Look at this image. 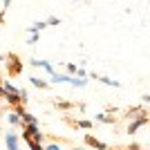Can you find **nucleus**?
I'll use <instances>...</instances> for the list:
<instances>
[{
    "mask_svg": "<svg viewBox=\"0 0 150 150\" xmlns=\"http://www.w3.org/2000/svg\"><path fill=\"white\" fill-rule=\"evenodd\" d=\"M29 63L34 65V67H43L47 74H54V65H52V63H47V61H36V58H31Z\"/></svg>",
    "mask_w": 150,
    "mask_h": 150,
    "instance_id": "nucleus-13",
    "label": "nucleus"
},
{
    "mask_svg": "<svg viewBox=\"0 0 150 150\" xmlns=\"http://www.w3.org/2000/svg\"><path fill=\"white\" fill-rule=\"evenodd\" d=\"M52 105L61 110V112H69V110H85V103H74V101H63V99H52Z\"/></svg>",
    "mask_w": 150,
    "mask_h": 150,
    "instance_id": "nucleus-5",
    "label": "nucleus"
},
{
    "mask_svg": "<svg viewBox=\"0 0 150 150\" xmlns=\"http://www.w3.org/2000/svg\"><path fill=\"white\" fill-rule=\"evenodd\" d=\"M7 119H9V123H11V125H20V123H23V121H20V117H18V114H7Z\"/></svg>",
    "mask_w": 150,
    "mask_h": 150,
    "instance_id": "nucleus-19",
    "label": "nucleus"
},
{
    "mask_svg": "<svg viewBox=\"0 0 150 150\" xmlns=\"http://www.w3.org/2000/svg\"><path fill=\"white\" fill-rule=\"evenodd\" d=\"M65 72H67V76L76 74V65H74V63H67V65H65Z\"/></svg>",
    "mask_w": 150,
    "mask_h": 150,
    "instance_id": "nucleus-22",
    "label": "nucleus"
},
{
    "mask_svg": "<svg viewBox=\"0 0 150 150\" xmlns=\"http://www.w3.org/2000/svg\"><path fill=\"white\" fill-rule=\"evenodd\" d=\"M148 121H150V114H146V117H139V119H132L130 123L125 125V134H134V132L139 130V128H144V125H148Z\"/></svg>",
    "mask_w": 150,
    "mask_h": 150,
    "instance_id": "nucleus-6",
    "label": "nucleus"
},
{
    "mask_svg": "<svg viewBox=\"0 0 150 150\" xmlns=\"http://www.w3.org/2000/svg\"><path fill=\"white\" fill-rule=\"evenodd\" d=\"M2 61H5V54H0V63H2Z\"/></svg>",
    "mask_w": 150,
    "mask_h": 150,
    "instance_id": "nucleus-27",
    "label": "nucleus"
},
{
    "mask_svg": "<svg viewBox=\"0 0 150 150\" xmlns=\"http://www.w3.org/2000/svg\"><path fill=\"white\" fill-rule=\"evenodd\" d=\"M0 114H7V108H5V103L0 101Z\"/></svg>",
    "mask_w": 150,
    "mask_h": 150,
    "instance_id": "nucleus-26",
    "label": "nucleus"
},
{
    "mask_svg": "<svg viewBox=\"0 0 150 150\" xmlns=\"http://www.w3.org/2000/svg\"><path fill=\"white\" fill-rule=\"evenodd\" d=\"M43 139H47L50 144H58V146H74V139H69V137H58V134H43Z\"/></svg>",
    "mask_w": 150,
    "mask_h": 150,
    "instance_id": "nucleus-8",
    "label": "nucleus"
},
{
    "mask_svg": "<svg viewBox=\"0 0 150 150\" xmlns=\"http://www.w3.org/2000/svg\"><path fill=\"white\" fill-rule=\"evenodd\" d=\"M72 85H76V88H83V85H88V81H85V79H74V76H72Z\"/></svg>",
    "mask_w": 150,
    "mask_h": 150,
    "instance_id": "nucleus-20",
    "label": "nucleus"
},
{
    "mask_svg": "<svg viewBox=\"0 0 150 150\" xmlns=\"http://www.w3.org/2000/svg\"><path fill=\"white\" fill-rule=\"evenodd\" d=\"M27 148L29 150H43V144H38V141H27Z\"/></svg>",
    "mask_w": 150,
    "mask_h": 150,
    "instance_id": "nucleus-21",
    "label": "nucleus"
},
{
    "mask_svg": "<svg viewBox=\"0 0 150 150\" xmlns=\"http://www.w3.org/2000/svg\"><path fill=\"white\" fill-rule=\"evenodd\" d=\"M45 27H47V23H45V20H36L34 25L27 27V31H29V34H38V31H43Z\"/></svg>",
    "mask_w": 150,
    "mask_h": 150,
    "instance_id": "nucleus-15",
    "label": "nucleus"
},
{
    "mask_svg": "<svg viewBox=\"0 0 150 150\" xmlns=\"http://www.w3.org/2000/svg\"><path fill=\"white\" fill-rule=\"evenodd\" d=\"M90 79H96L99 83H103V85H110V88H119V81L108 79V76H101V74H96V72H92V74H90Z\"/></svg>",
    "mask_w": 150,
    "mask_h": 150,
    "instance_id": "nucleus-11",
    "label": "nucleus"
},
{
    "mask_svg": "<svg viewBox=\"0 0 150 150\" xmlns=\"http://www.w3.org/2000/svg\"><path fill=\"white\" fill-rule=\"evenodd\" d=\"M20 121H23V123H38V119L34 117V114H29V112L20 114ZM23 123H20V125H23Z\"/></svg>",
    "mask_w": 150,
    "mask_h": 150,
    "instance_id": "nucleus-17",
    "label": "nucleus"
},
{
    "mask_svg": "<svg viewBox=\"0 0 150 150\" xmlns=\"http://www.w3.org/2000/svg\"><path fill=\"white\" fill-rule=\"evenodd\" d=\"M34 43H38V34H31V38H29V45H34Z\"/></svg>",
    "mask_w": 150,
    "mask_h": 150,
    "instance_id": "nucleus-25",
    "label": "nucleus"
},
{
    "mask_svg": "<svg viewBox=\"0 0 150 150\" xmlns=\"http://www.w3.org/2000/svg\"><path fill=\"white\" fill-rule=\"evenodd\" d=\"M45 23H47V27H56V25H61V18L58 16H47Z\"/></svg>",
    "mask_w": 150,
    "mask_h": 150,
    "instance_id": "nucleus-18",
    "label": "nucleus"
},
{
    "mask_svg": "<svg viewBox=\"0 0 150 150\" xmlns=\"http://www.w3.org/2000/svg\"><path fill=\"white\" fill-rule=\"evenodd\" d=\"M108 150H144V146L132 141V144H117V146H108Z\"/></svg>",
    "mask_w": 150,
    "mask_h": 150,
    "instance_id": "nucleus-10",
    "label": "nucleus"
},
{
    "mask_svg": "<svg viewBox=\"0 0 150 150\" xmlns=\"http://www.w3.org/2000/svg\"><path fill=\"white\" fill-rule=\"evenodd\" d=\"M29 83L38 90H50V85H52L50 81H43V79H38V76H29Z\"/></svg>",
    "mask_w": 150,
    "mask_h": 150,
    "instance_id": "nucleus-14",
    "label": "nucleus"
},
{
    "mask_svg": "<svg viewBox=\"0 0 150 150\" xmlns=\"http://www.w3.org/2000/svg\"><path fill=\"white\" fill-rule=\"evenodd\" d=\"M61 121L63 123H67L72 130H92L94 128V121H90V119H74V117H69V114H63L61 117Z\"/></svg>",
    "mask_w": 150,
    "mask_h": 150,
    "instance_id": "nucleus-3",
    "label": "nucleus"
},
{
    "mask_svg": "<svg viewBox=\"0 0 150 150\" xmlns=\"http://www.w3.org/2000/svg\"><path fill=\"white\" fill-rule=\"evenodd\" d=\"M69 81H72V76L67 74H58V72L52 74V83H69Z\"/></svg>",
    "mask_w": 150,
    "mask_h": 150,
    "instance_id": "nucleus-16",
    "label": "nucleus"
},
{
    "mask_svg": "<svg viewBox=\"0 0 150 150\" xmlns=\"http://www.w3.org/2000/svg\"><path fill=\"white\" fill-rule=\"evenodd\" d=\"M83 144L88 146V148H94V150H108V144L105 141H101V139H96L94 137V134H85V137H83Z\"/></svg>",
    "mask_w": 150,
    "mask_h": 150,
    "instance_id": "nucleus-7",
    "label": "nucleus"
},
{
    "mask_svg": "<svg viewBox=\"0 0 150 150\" xmlns=\"http://www.w3.org/2000/svg\"><path fill=\"white\" fill-rule=\"evenodd\" d=\"M5 61H7V76H9V79H16V76H20L25 72V61H23L16 52H7Z\"/></svg>",
    "mask_w": 150,
    "mask_h": 150,
    "instance_id": "nucleus-1",
    "label": "nucleus"
},
{
    "mask_svg": "<svg viewBox=\"0 0 150 150\" xmlns=\"http://www.w3.org/2000/svg\"><path fill=\"white\" fill-rule=\"evenodd\" d=\"M5 144H7V150H20L18 148V134H16V132H7Z\"/></svg>",
    "mask_w": 150,
    "mask_h": 150,
    "instance_id": "nucleus-9",
    "label": "nucleus"
},
{
    "mask_svg": "<svg viewBox=\"0 0 150 150\" xmlns=\"http://www.w3.org/2000/svg\"><path fill=\"white\" fill-rule=\"evenodd\" d=\"M23 128V134H20V139H25L27 141H38V144H43V132H40V128H38V123H23L20 125Z\"/></svg>",
    "mask_w": 150,
    "mask_h": 150,
    "instance_id": "nucleus-2",
    "label": "nucleus"
},
{
    "mask_svg": "<svg viewBox=\"0 0 150 150\" xmlns=\"http://www.w3.org/2000/svg\"><path fill=\"white\" fill-rule=\"evenodd\" d=\"M76 74H79V76H88V72H85L83 67H76Z\"/></svg>",
    "mask_w": 150,
    "mask_h": 150,
    "instance_id": "nucleus-24",
    "label": "nucleus"
},
{
    "mask_svg": "<svg viewBox=\"0 0 150 150\" xmlns=\"http://www.w3.org/2000/svg\"><path fill=\"white\" fill-rule=\"evenodd\" d=\"M43 150H61V146H58V144H47Z\"/></svg>",
    "mask_w": 150,
    "mask_h": 150,
    "instance_id": "nucleus-23",
    "label": "nucleus"
},
{
    "mask_svg": "<svg viewBox=\"0 0 150 150\" xmlns=\"http://www.w3.org/2000/svg\"><path fill=\"white\" fill-rule=\"evenodd\" d=\"M96 121L99 123H108V125H117L119 123V117H112V114H96Z\"/></svg>",
    "mask_w": 150,
    "mask_h": 150,
    "instance_id": "nucleus-12",
    "label": "nucleus"
},
{
    "mask_svg": "<svg viewBox=\"0 0 150 150\" xmlns=\"http://www.w3.org/2000/svg\"><path fill=\"white\" fill-rule=\"evenodd\" d=\"M146 114H150L146 105H130V108H125L123 112L119 114V119H128V121H132V119H139V117H146Z\"/></svg>",
    "mask_w": 150,
    "mask_h": 150,
    "instance_id": "nucleus-4",
    "label": "nucleus"
}]
</instances>
